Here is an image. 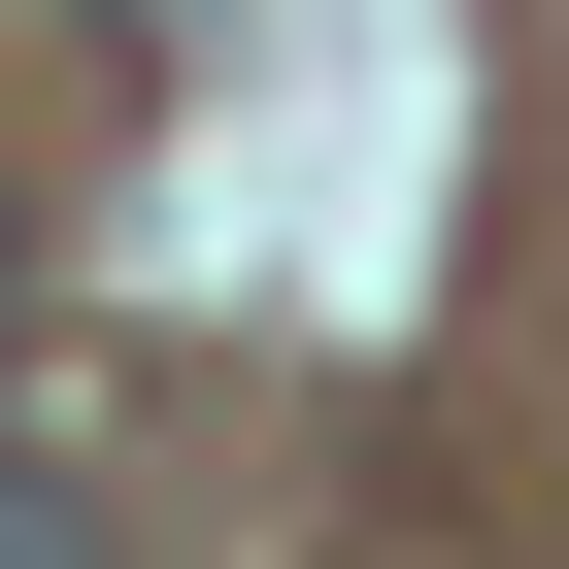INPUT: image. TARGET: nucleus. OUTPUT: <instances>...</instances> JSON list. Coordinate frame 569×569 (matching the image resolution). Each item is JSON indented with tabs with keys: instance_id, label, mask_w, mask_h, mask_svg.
<instances>
[{
	"instance_id": "f257e3e1",
	"label": "nucleus",
	"mask_w": 569,
	"mask_h": 569,
	"mask_svg": "<svg viewBox=\"0 0 569 569\" xmlns=\"http://www.w3.org/2000/svg\"><path fill=\"white\" fill-rule=\"evenodd\" d=\"M0 569H134V536H101V469H68V436H0Z\"/></svg>"
},
{
	"instance_id": "f03ea898",
	"label": "nucleus",
	"mask_w": 569,
	"mask_h": 569,
	"mask_svg": "<svg viewBox=\"0 0 569 569\" xmlns=\"http://www.w3.org/2000/svg\"><path fill=\"white\" fill-rule=\"evenodd\" d=\"M0 302H34V268H0Z\"/></svg>"
}]
</instances>
